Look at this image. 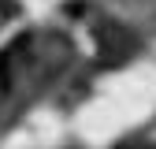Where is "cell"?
Masks as SVG:
<instances>
[{
    "instance_id": "obj_2",
    "label": "cell",
    "mask_w": 156,
    "mask_h": 149,
    "mask_svg": "<svg viewBox=\"0 0 156 149\" xmlns=\"http://www.w3.org/2000/svg\"><path fill=\"white\" fill-rule=\"evenodd\" d=\"M134 52H138V37H134L126 26H119V23L97 26V56H101V64L119 67V64L130 60Z\"/></svg>"
},
{
    "instance_id": "obj_3",
    "label": "cell",
    "mask_w": 156,
    "mask_h": 149,
    "mask_svg": "<svg viewBox=\"0 0 156 149\" xmlns=\"http://www.w3.org/2000/svg\"><path fill=\"white\" fill-rule=\"evenodd\" d=\"M8 19H11V4H8V0H0V26H4Z\"/></svg>"
},
{
    "instance_id": "obj_1",
    "label": "cell",
    "mask_w": 156,
    "mask_h": 149,
    "mask_svg": "<svg viewBox=\"0 0 156 149\" xmlns=\"http://www.w3.org/2000/svg\"><path fill=\"white\" fill-rule=\"evenodd\" d=\"M41 37L37 34H26L19 37V41H11V49L0 52V86H4L8 93L19 89L30 74H37V78H52V71H60L63 60H67V45L60 41V37H45V45H37Z\"/></svg>"
}]
</instances>
